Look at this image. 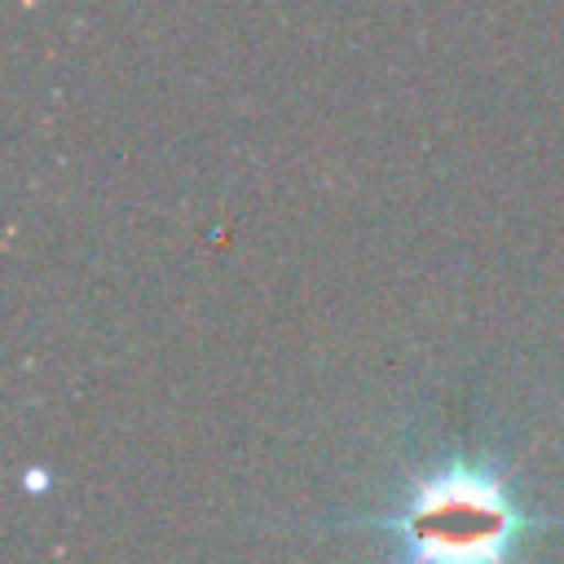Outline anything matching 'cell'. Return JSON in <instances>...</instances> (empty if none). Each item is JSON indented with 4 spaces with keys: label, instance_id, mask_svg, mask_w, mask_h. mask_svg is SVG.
<instances>
[{
    "label": "cell",
    "instance_id": "cell-1",
    "mask_svg": "<svg viewBox=\"0 0 564 564\" xmlns=\"http://www.w3.org/2000/svg\"><path fill=\"white\" fill-rule=\"evenodd\" d=\"M379 524L392 533L397 564H511L529 516L498 471L445 463Z\"/></svg>",
    "mask_w": 564,
    "mask_h": 564
}]
</instances>
